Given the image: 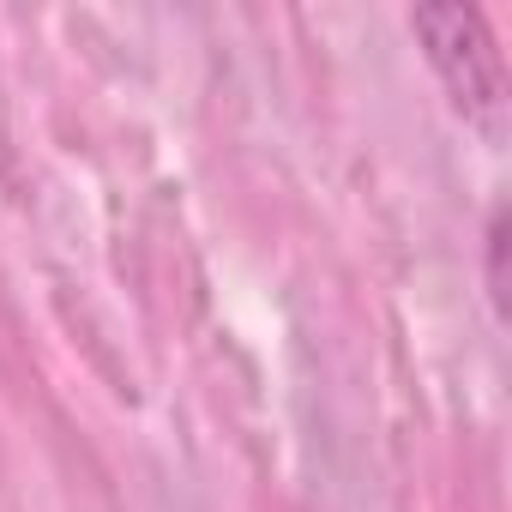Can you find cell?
Returning a JSON list of instances; mask_svg holds the SVG:
<instances>
[{
    "instance_id": "1",
    "label": "cell",
    "mask_w": 512,
    "mask_h": 512,
    "mask_svg": "<svg viewBox=\"0 0 512 512\" xmlns=\"http://www.w3.org/2000/svg\"><path fill=\"white\" fill-rule=\"evenodd\" d=\"M410 31L422 37L440 85L452 91V109L470 127H482L488 139H500V127H506V67H500V49H494L482 13L476 7H416Z\"/></svg>"
}]
</instances>
